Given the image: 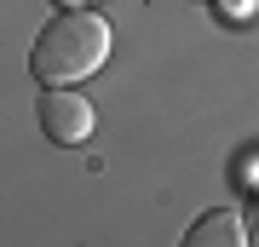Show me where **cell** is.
I'll use <instances>...</instances> for the list:
<instances>
[{"mask_svg":"<svg viewBox=\"0 0 259 247\" xmlns=\"http://www.w3.org/2000/svg\"><path fill=\"white\" fill-rule=\"evenodd\" d=\"M110 46H115L110 18H98L87 6L58 12L35 35V46H29V75L40 86H75V81H87V75H98L110 64Z\"/></svg>","mask_w":259,"mask_h":247,"instance_id":"cell-1","label":"cell"},{"mask_svg":"<svg viewBox=\"0 0 259 247\" xmlns=\"http://www.w3.org/2000/svg\"><path fill=\"white\" fill-rule=\"evenodd\" d=\"M35 121H40V132H47L52 144H87L93 127H98V110L81 92H69V86H47L40 104H35Z\"/></svg>","mask_w":259,"mask_h":247,"instance_id":"cell-2","label":"cell"},{"mask_svg":"<svg viewBox=\"0 0 259 247\" xmlns=\"http://www.w3.org/2000/svg\"><path fill=\"white\" fill-rule=\"evenodd\" d=\"M179 247H253V241H248V219H242V213L213 207V213H202V219L185 230Z\"/></svg>","mask_w":259,"mask_h":247,"instance_id":"cell-3","label":"cell"},{"mask_svg":"<svg viewBox=\"0 0 259 247\" xmlns=\"http://www.w3.org/2000/svg\"><path fill=\"white\" fill-rule=\"evenodd\" d=\"M213 6H219L225 23H248V18H259V0H213Z\"/></svg>","mask_w":259,"mask_h":247,"instance_id":"cell-4","label":"cell"},{"mask_svg":"<svg viewBox=\"0 0 259 247\" xmlns=\"http://www.w3.org/2000/svg\"><path fill=\"white\" fill-rule=\"evenodd\" d=\"M248 241L259 247V195H253V207H248Z\"/></svg>","mask_w":259,"mask_h":247,"instance_id":"cell-5","label":"cell"},{"mask_svg":"<svg viewBox=\"0 0 259 247\" xmlns=\"http://www.w3.org/2000/svg\"><path fill=\"white\" fill-rule=\"evenodd\" d=\"M58 6H64V12H75V6H87V0H58Z\"/></svg>","mask_w":259,"mask_h":247,"instance_id":"cell-6","label":"cell"}]
</instances>
